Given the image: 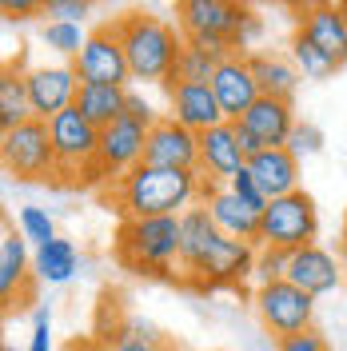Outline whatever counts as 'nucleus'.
Listing matches in <instances>:
<instances>
[{"instance_id":"nucleus-42","label":"nucleus","mask_w":347,"mask_h":351,"mask_svg":"<svg viewBox=\"0 0 347 351\" xmlns=\"http://www.w3.org/2000/svg\"><path fill=\"white\" fill-rule=\"evenodd\" d=\"M64 351H104V343L96 335H76V339H68Z\"/></svg>"},{"instance_id":"nucleus-29","label":"nucleus","mask_w":347,"mask_h":351,"mask_svg":"<svg viewBox=\"0 0 347 351\" xmlns=\"http://www.w3.org/2000/svg\"><path fill=\"white\" fill-rule=\"evenodd\" d=\"M224 60H216L208 48H200V44L184 40V52H180V64H176V76L172 80H164L160 88H172V84H212V76H216V68Z\"/></svg>"},{"instance_id":"nucleus-15","label":"nucleus","mask_w":347,"mask_h":351,"mask_svg":"<svg viewBox=\"0 0 347 351\" xmlns=\"http://www.w3.org/2000/svg\"><path fill=\"white\" fill-rule=\"evenodd\" d=\"M144 164L152 168H176V172H200V136L164 116L156 128H148Z\"/></svg>"},{"instance_id":"nucleus-25","label":"nucleus","mask_w":347,"mask_h":351,"mask_svg":"<svg viewBox=\"0 0 347 351\" xmlns=\"http://www.w3.org/2000/svg\"><path fill=\"white\" fill-rule=\"evenodd\" d=\"M208 216H212V223H216L228 240H243V243H252V247H256V236H260V216H256V212H248V208L228 192V188L208 204Z\"/></svg>"},{"instance_id":"nucleus-24","label":"nucleus","mask_w":347,"mask_h":351,"mask_svg":"<svg viewBox=\"0 0 347 351\" xmlns=\"http://www.w3.org/2000/svg\"><path fill=\"white\" fill-rule=\"evenodd\" d=\"M28 68L16 60V64H4L0 72V128L12 132L32 120V104H28V80H24Z\"/></svg>"},{"instance_id":"nucleus-6","label":"nucleus","mask_w":347,"mask_h":351,"mask_svg":"<svg viewBox=\"0 0 347 351\" xmlns=\"http://www.w3.org/2000/svg\"><path fill=\"white\" fill-rule=\"evenodd\" d=\"M315 236H320V212H315V199L300 188V192H291V196H280V199L267 204V212L260 216L256 252H260V247L300 252V247H311Z\"/></svg>"},{"instance_id":"nucleus-28","label":"nucleus","mask_w":347,"mask_h":351,"mask_svg":"<svg viewBox=\"0 0 347 351\" xmlns=\"http://www.w3.org/2000/svg\"><path fill=\"white\" fill-rule=\"evenodd\" d=\"M287 56H291V64L300 68V76L304 80H331L339 64L327 56L320 44H311L304 32H291V44H287Z\"/></svg>"},{"instance_id":"nucleus-44","label":"nucleus","mask_w":347,"mask_h":351,"mask_svg":"<svg viewBox=\"0 0 347 351\" xmlns=\"http://www.w3.org/2000/svg\"><path fill=\"white\" fill-rule=\"evenodd\" d=\"M339 16H344V24H347V0H339Z\"/></svg>"},{"instance_id":"nucleus-43","label":"nucleus","mask_w":347,"mask_h":351,"mask_svg":"<svg viewBox=\"0 0 347 351\" xmlns=\"http://www.w3.org/2000/svg\"><path fill=\"white\" fill-rule=\"evenodd\" d=\"M339 252H344V260H347V216H344V232H339Z\"/></svg>"},{"instance_id":"nucleus-39","label":"nucleus","mask_w":347,"mask_h":351,"mask_svg":"<svg viewBox=\"0 0 347 351\" xmlns=\"http://www.w3.org/2000/svg\"><path fill=\"white\" fill-rule=\"evenodd\" d=\"M4 16H8V21L44 16V0H4Z\"/></svg>"},{"instance_id":"nucleus-12","label":"nucleus","mask_w":347,"mask_h":351,"mask_svg":"<svg viewBox=\"0 0 347 351\" xmlns=\"http://www.w3.org/2000/svg\"><path fill=\"white\" fill-rule=\"evenodd\" d=\"M24 243L28 240L4 219V228H0V300H4V311L32 304V291H36L32 287L36 267H32V256Z\"/></svg>"},{"instance_id":"nucleus-17","label":"nucleus","mask_w":347,"mask_h":351,"mask_svg":"<svg viewBox=\"0 0 347 351\" xmlns=\"http://www.w3.org/2000/svg\"><path fill=\"white\" fill-rule=\"evenodd\" d=\"M164 92H168V108H172L168 116L176 124H184L188 132H195V136L228 124L224 112H219V100L212 92V84H172Z\"/></svg>"},{"instance_id":"nucleus-21","label":"nucleus","mask_w":347,"mask_h":351,"mask_svg":"<svg viewBox=\"0 0 347 351\" xmlns=\"http://www.w3.org/2000/svg\"><path fill=\"white\" fill-rule=\"evenodd\" d=\"M248 172L256 176V184L263 188L267 199H280L300 192V160L287 152V148H267L256 160H248Z\"/></svg>"},{"instance_id":"nucleus-11","label":"nucleus","mask_w":347,"mask_h":351,"mask_svg":"<svg viewBox=\"0 0 347 351\" xmlns=\"http://www.w3.org/2000/svg\"><path fill=\"white\" fill-rule=\"evenodd\" d=\"M28 80V104H32V120H56L60 112H68L76 104V92H80V76L72 64H36L24 72Z\"/></svg>"},{"instance_id":"nucleus-13","label":"nucleus","mask_w":347,"mask_h":351,"mask_svg":"<svg viewBox=\"0 0 347 351\" xmlns=\"http://www.w3.org/2000/svg\"><path fill=\"white\" fill-rule=\"evenodd\" d=\"M212 92H216L219 112H224L228 124H239V120L248 116V108L263 96L260 84H256V72H252L248 52H232V56L216 68V76H212Z\"/></svg>"},{"instance_id":"nucleus-27","label":"nucleus","mask_w":347,"mask_h":351,"mask_svg":"<svg viewBox=\"0 0 347 351\" xmlns=\"http://www.w3.org/2000/svg\"><path fill=\"white\" fill-rule=\"evenodd\" d=\"M32 267H36V280H44V284H68V280L76 276V267H80L76 243L64 240V236L40 243V247L32 252Z\"/></svg>"},{"instance_id":"nucleus-8","label":"nucleus","mask_w":347,"mask_h":351,"mask_svg":"<svg viewBox=\"0 0 347 351\" xmlns=\"http://www.w3.org/2000/svg\"><path fill=\"white\" fill-rule=\"evenodd\" d=\"M0 156H4L8 176L28 180V184H56V152H52V136L44 120H28L21 128L4 132Z\"/></svg>"},{"instance_id":"nucleus-35","label":"nucleus","mask_w":347,"mask_h":351,"mask_svg":"<svg viewBox=\"0 0 347 351\" xmlns=\"http://www.w3.org/2000/svg\"><path fill=\"white\" fill-rule=\"evenodd\" d=\"M272 343H276V351H331V343L320 328L296 331V335H283V339H272Z\"/></svg>"},{"instance_id":"nucleus-36","label":"nucleus","mask_w":347,"mask_h":351,"mask_svg":"<svg viewBox=\"0 0 347 351\" xmlns=\"http://www.w3.org/2000/svg\"><path fill=\"white\" fill-rule=\"evenodd\" d=\"M324 148V132L315 128V124H296V132H291V140H287V152L296 156H315Z\"/></svg>"},{"instance_id":"nucleus-1","label":"nucleus","mask_w":347,"mask_h":351,"mask_svg":"<svg viewBox=\"0 0 347 351\" xmlns=\"http://www.w3.org/2000/svg\"><path fill=\"white\" fill-rule=\"evenodd\" d=\"M100 199L124 219H160V216H184L195 208V172H176V168H152L136 164L132 172L112 180L100 192Z\"/></svg>"},{"instance_id":"nucleus-3","label":"nucleus","mask_w":347,"mask_h":351,"mask_svg":"<svg viewBox=\"0 0 347 351\" xmlns=\"http://www.w3.org/2000/svg\"><path fill=\"white\" fill-rule=\"evenodd\" d=\"M116 263L132 276L176 280L180 276V216L124 219L116 228Z\"/></svg>"},{"instance_id":"nucleus-45","label":"nucleus","mask_w":347,"mask_h":351,"mask_svg":"<svg viewBox=\"0 0 347 351\" xmlns=\"http://www.w3.org/2000/svg\"><path fill=\"white\" fill-rule=\"evenodd\" d=\"M344 284H347V260H344Z\"/></svg>"},{"instance_id":"nucleus-33","label":"nucleus","mask_w":347,"mask_h":351,"mask_svg":"<svg viewBox=\"0 0 347 351\" xmlns=\"http://www.w3.org/2000/svg\"><path fill=\"white\" fill-rule=\"evenodd\" d=\"M228 192H232L248 212H256V216H263V212H267V204H272V199L263 196V188L256 184V176L248 172V168H243L236 180H228Z\"/></svg>"},{"instance_id":"nucleus-20","label":"nucleus","mask_w":347,"mask_h":351,"mask_svg":"<svg viewBox=\"0 0 347 351\" xmlns=\"http://www.w3.org/2000/svg\"><path fill=\"white\" fill-rule=\"evenodd\" d=\"M243 128H252L260 136L267 148H287V140H291V132H296V104L291 100H276V96H260L248 116L239 120Z\"/></svg>"},{"instance_id":"nucleus-34","label":"nucleus","mask_w":347,"mask_h":351,"mask_svg":"<svg viewBox=\"0 0 347 351\" xmlns=\"http://www.w3.org/2000/svg\"><path fill=\"white\" fill-rule=\"evenodd\" d=\"M88 12H92V4H88V0H44V21L84 24Z\"/></svg>"},{"instance_id":"nucleus-23","label":"nucleus","mask_w":347,"mask_h":351,"mask_svg":"<svg viewBox=\"0 0 347 351\" xmlns=\"http://www.w3.org/2000/svg\"><path fill=\"white\" fill-rule=\"evenodd\" d=\"M252 72H256V84L263 96H276V100H291L296 88H300V68L291 64V56L283 52H248Z\"/></svg>"},{"instance_id":"nucleus-22","label":"nucleus","mask_w":347,"mask_h":351,"mask_svg":"<svg viewBox=\"0 0 347 351\" xmlns=\"http://www.w3.org/2000/svg\"><path fill=\"white\" fill-rule=\"evenodd\" d=\"M72 108L84 116L88 124L104 132L112 128L120 116H128V88H116V84H80L76 92V104Z\"/></svg>"},{"instance_id":"nucleus-9","label":"nucleus","mask_w":347,"mask_h":351,"mask_svg":"<svg viewBox=\"0 0 347 351\" xmlns=\"http://www.w3.org/2000/svg\"><path fill=\"white\" fill-rule=\"evenodd\" d=\"M252 307H256L260 328L267 331L272 339H283V335L315 328V300H311L307 291H300L296 284H287V280L256 287Z\"/></svg>"},{"instance_id":"nucleus-14","label":"nucleus","mask_w":347,"mask_h":351,"mask_svg":"<svg viewBox=\"0 0 347 351\" xmlns=\"http://www.w3.org/2000/svg\"><path fill=\"white\" fill-rule=\"evenodd\" d=\"M144 144H148V128L136 124L132 116H120L112 128L100 132V176H104V188L112 180H120L124 172H132L136 164H144Z\"/></svg>"},{"instance_id":"nucleus-10","label":"nucleus","mask_w":347,"mask_h":351,"mask_svg":"<svg viewBox=\"0 0 347 351\" xmlns=\"http://www.w3.org/2000/svg\"><path fill=\"white\" fill-rule=\"evenodd\" d=\"M80 84H116V88H128L132 80V68L128 56H124V44H120V32L116 24L104 21L88 32V44L80 48V56L72 60Z\"/></svg>"},{"instance_id":"nucleus-30","label":"nucleus","mask_w":347,"mask_h":351,"mask_svg":"<svg viewBox=\"0 0 347 351\" xmlns=\"http://www.w3.org/2000/svg\"><path fill=\"white\" fill-rule=\"evenodd\" d=\"M40 40L64 60V64H72L76 56H80V48L88 44V32L84 24H60V21H44L40 28Z\"/></svg>"},{"instance_id":"nucleus-7","label":"nucleus","mask_w":347,"mask_h":351,"mask_svg":"<svg viewBox=\"0 0 347 351\" xmlns=\"http://www.w3.org/2000/svg\"><path fill=\"white\" fill-rule=\"evenodd\" d=\"M248 276H256V247L243 240H228L219 232L208 243V252L180 276V284L195 287V291H216V287H236Z\"/></svg>"},{"instance_id":"nucleus-38","label":"nucleus","mask_w":347,"mask_h":351,"mask_svg":"<svg viewBox=\"0 0 347 351\" xmlns=\"http://www.w3.org/2000/svg\"><path fill=\"white\" fill-rule=\"evenodd\" d=\"M128 116L136 120V124H144V128H156V124L164 120V116H160L144 96H136V92H128Z\"/></svg>"},{"instance_id":"nucleus-5","label":"nucleus","mask_w":347,"mask_h":351,"mask_svg":"<svg viewBox=\"0 0 347 351\" xmlns=\"http://www.w3.org/2000/svg\"><path fill=\"white\" fill-rule=\"evenodd\" d=\"M176 28L184 32V40H224L236 52H248V44L260 36L263 21L248 4H232V0H180Z\"/></svg>"},{"instance_id":"nucleus-41","label":"nucleus","mask_w":347,"mask_h":351,"mask_svg":"<svg viewBox=\"0 0 347 351\" xmlns=\"http://www.w3.org/2000/svg\"><path fill=\"white\" fill-rule=\"evenodd\" d=\"M104 351H180V348L176 343L156 348V343H140V339H112V343H104Z\"/></svg>"},{"instance_id":"nucleus-37","label":"nucleus","mask_w":347,"mask_h":351,"mask_svg":"<svg viewBox=\"0 0 347 351\" xmlns=\"http://www.w3.org/2000/svg\"><path fill=\"white\" fill-rule=\"evenodd\" d=\"M28 351H52V311L48 307H36V315H32Z\"/></svg>"},{"instance_id":"nucleus-4","label":"nucleus","mask_w":347,"mask_h":351,"mask_svg":"<svg viewBox=\"0 0 347 351\" xmlns=\"http://www.w3.org/2000/svg\"><path fill=\"white\" fill-rule=\"evenodd\" d=\"M52 152H56V184L68 188H104L100 176V128L88 124L76 108L48 120Z\"/></svg>"},{"instance_id":"nucleus-31","label":"nucleus","mask_w":347,"mask_h":351,"mask_svg":"<svg viewBox=\"0 0 347 351\" xmlns=\"http://www.w3.org/2000/svg\"><path fill=\"white\" fill-rule=\"evenodd\" d=\"M16 228H21L24 240H32L36 247L48 240H56V223H52V216L44 212V208H36V204H24L21 212H16Z\"/></svg>"},{"instance_id":"nucleus-32","label":"nucleus","mask_w":347,"mask_h":351,"mask_svg":"<svg viewBox=\"0 0 347 351\" xmlns=\"http://www.w3.org/2000/svg\"><path fill=\"white\" fill-rule=\"evenodd\" d=\"M287 263H291V252L260 247V252H256V287H263V284H280V280H287Z\"/></svg>"},{"instance_id":"nucleus-18","label":"nucleus","mask_w":347,"mask_h":351,"mask_svg":"<svg viewBox=\"0 0 347 351\" xmlns=\"http://www.w3.org/2000/svg\"><path fill=\"white\" fill-rule=\"evenodd\" d=\"M296 32H304L311 44H320L335 64H347V24L339 16V4H304L296 8Z\"/></svg>"},{"instance_id":"nucleus-16","label":"nucleus","mask_w":347,"mask_h":351,"mask_svg":"<svg viewBox=\"0 0 347 351\" xmlns=\"http://www.w3.org/2000/svg\"><path fill=\"white\" fill-rule=\"evenodd\" d=\"M287 284H296L311 300H320L327 291L344 287V260H335V252H327L324 243L300 247V252H291V263H287Z\"/></svg>"},{"instance_id":"nucleus-19","label":"nucleus","mask_w":347,"mask_h":351,"mask_svg":"<svg viewBox=\"0 0 347 351\" xmlns=\"http://www.w3.org/2000/svg\"><path fill=\"white\" fill-rule=\"evenodd\" d=\"M248 168V156L236 140V124H219V128L200 136V172L216 176V180H236Z\"/></svg>"},{"instance_id":"nucleus-40","label":"nucleus","mask_w":347,"mask_h":351,"mask_svg":"<svg viewBox=\"0 0 347 351\" xmlns=\"http://www.w3.org/2000/svg\"><path fill=\"white\" fill-rule=\"evenodd\" d=\"M236 140H239V148H243V156H248V160H256L260 152H267V144H263L252 128H243V124H236Z\"/></svg>"},{"instance_id":"nucleus-26","label":"nucleus","mask_w":347,"mask_h":351,"mask_svg":"<svg viewBox=\"0 0 347 351\" xmlns=\"http://www.w3.org/2000/svg\"><path fill=\"white\" fill-rule=\"evenodd\" d=\"M216 236H219V228L212 223L204 204H195V208H188L180 216V276L208 252V243L216 240Z\"/></svg>"},{"instance_id":"nucleus-2","label":"nucleus","mask_w":347,"mask_h":351,"mask_svg":"<svg viewBox=\"0 0 347 351\" xmlns=\"http://www.w3.org/2000/svg\"><path fill=\"white\" fill-rule=\"evenodd\" d=\"M112 24L120 32L132 80H140V84L172 80L176 64H180V52H184V32L172 21H164L156 12H144V8H132L124 16H116Z\"/></svg>"}]
</instances>
